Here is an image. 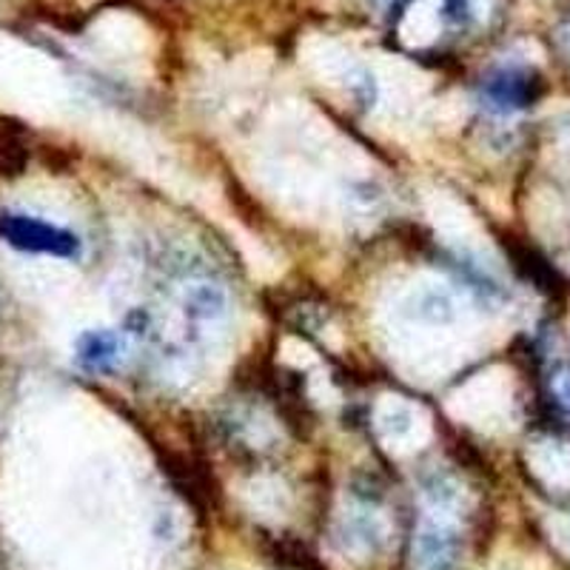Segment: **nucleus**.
<instances>
[{
  "instance_id": "nucleus-6",
  "label": "nucleus",
  "mask_w": 570,
  "mask_h": 570,
  "mask_svg": "<svg viewBox=\"0 0 570 570\" xmlns=\"http://www.w3.org/2000/svg\"><path fill=\"white\" fill-rule=\"evenodd\" d=\"M471 0H442V18H445V23H451V27L468 23V20H471Z\"/></svg>"
},
{
  "instance_id": "nucleus-1",
  "label": "nucleus",
  "mask_w": 570,
  "mask_h": 570,
  "mask_svg": "<svg viewBox=\"0 0 570 570\" xmlns=\"http://www.w3.org/2000/svg\"><path fill=\"white\" fill-rule=\"evenodd\" d=\"M0 240L27 254H49V257L63 259L80 254L78 234L18 212L0 214Z\"/></svg>"
},
{
  "instance_id": "nucleus-5",
  "label": "nucleus",
  "mask_w": 570,
  "mask_h": 570,
  "mask_svg": "<svg viewBox=\"0 0 570 570\" xmlns=\"http://www.w3.org/2000/svg\"><path fill=\"white\" fill-rule=\"evenodd\" d=\"M186 312L195 320H217L226 312V294L220 285L195 283L186 294Z\"/></svg>"
},
{
  "instance_id": "nucleus-4",
  "label": "nucleus",
  "mask_w": 570,
  "mask_h": 570,
  "mask_svg": "<svg viewBox=\"0 0 570 570\" xmlns=\"http://www.w3.org/2000/svg\"><path fill=\"white\" fill-rule=\"evenodd\" d=\"M411 320L425 325H448L456 317L454 297L442 288H422L409 303Z\"/></svg>"
},
{
  "instance_id": "nucleus-2",
  "label": "nucleus",
  "mask_w": 570,
  "mask_h": 570,
  "mask_svg": "<svg viewBox=\"0 0 570 570\" xmlns=\"http://www.w3.org/2000/svg\"><path fill=\"white\" fill-rule=\"evenodd\" d=\"M542 95V78L525 66H499L482 80V100L497 115H513L533 106Z\"/></svg>"
},
{
  "instance_id": "nucleus-3",
  "label": "nucleus",
  "mask_w": 570,
  "mask_h": 570,
  "mask_svg": "<svg viewBox=\"0 0 570 570\" xmlns=\"http://www.w3.org/2000/svg\"><path fill=\"white\" fill-rule=\"evenodd\" d=\"M78 363L89 371H109L120 363L126 340L115 331H86L78 340Z\"/></svg>"
}]
</instances>
